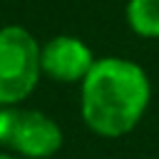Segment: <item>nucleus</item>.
<instances>
[{
  "mask_svg": "<svg viewBox=\"0 0 159 159\" xmlns=\"http://www.w3.org/2000/svg\"><path fill=\"white\" fill-rule=\"evenodd\" d=\"M152 104V80L147 70L119 55L97 57L80 84V117L102 139L132 134Z\"/></svg>",
  "mask_w": 159,
  "mask_h": 159,
  "instance_id": "nucleus-1",
  "label": "nucleus"
},
{
  "mask_svg": "<svg viewBox=\"0 0 159 159\" xmlns=\"http://www.w3.org/2000/svg\"><path fill=\"white\" fill-rule=\"evenodd\" d=\"M40 42L22 25L0 27V107L25 102L42 77Z\"/></svg>",
  "mask_w": 159,
  "mask_h": 159,
  "instance_id": "nucleus-2",
  "label": "nucleus"
},
{
  "mask_svg": "<svg viewBox=\"0 0 159 159\" xmlns=\"http://www.w3.org/2000/svg\"><path fill=\"white\" fill-rule=\"evenodd\" d=\"M94 62L92 47L75 35H55L40 47L42 75L62 84H82Z\"/></svg>",
  "mask_w": 159,
  "mask_h": 159,
  "instance_id": "nucleus-3",
  "label": "nucleus"
},
{
  "mask_svg": "<svg viewBox=\"0 0 159 159\" xmlns=\"http://www.w3.org/2000/svg\"><path fill=\"white\" fill-rule=\"evenodd\" d=\"M65 134L60 124L40 109H17L10 147L22 159H50L62 149Z\"/></svg>",
  "mask_w": 159,
  "mask_h": 159,
  "instance_id": "nucleus-4",
  "label": "nucleus"
},
{
  "mask_svg": "<svg viewBox=\"0 0 159 159\" xmlns=\"http://www.w3.org/2000/svg\"><path fill=\"white\" fill-rule=\"evenodd\" d=\"M127 27L142 40H159V0H127Z\"/></svg>",
  "mask_w": 159,
  "mask_h": 159,
  "instance_id": "nucleus-5",
  "label": "nucleus"
},
{
  "mask_svg": "<svg viewBox=\"0 0 159 159\" xmlns=\"http://www.w3.org/2000/svg\"><path fill=\"white\" fill-rule=\"evenodd\" d=\"M15 119H17V109L15 107H0V144L2 147H10Z\"/></svg>",
  "mask_w": 159,
  "mask_h": 159,
  "instance_id": "nucleus-6",
  "label": "nucleus"
},
{
  "mask_svg": "<svg viewBox=\"0 0 159 159\" xmlns=\"http://www.w3.org/2000/svg\"><path fill=\"white\" fill-rule=\"evenodd\" d=\"M0 159H22V157H17V154H7V152H0Z\"/></svg>",
  "mask_w": 159,
  "mask_h": 159,
  "instance_id": "nucleus-7",
  "label": "nucleus"
}]
</instances>
